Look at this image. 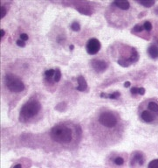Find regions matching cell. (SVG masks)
<instances>
[{
  "label": "cell",
  "mask_w": 158,
  "mask_h": 168,
  "mask_svg": "<svg viewBox=\"0 0 158 168\" xmlns=\"http://www.w3.org/2000/svg\"><path fill=\"white\" fill-rule=\"evenodd\" d=\"M51 137L57 143L66 145L69 144L73 139V131L66 125L59 124L52 129Z\"/></svg>",
  "instance_id": "obj_1"
},
{
  "label": "cell",
  "mask_w": 158,
  "mask_h": 168,
  "mask_svg": "<svg viewBox=\"0 0 158 168\" xmlns=\"http://www.w3.org/2000/svg\"><path fill=\"white\" fill-rule=\"evenodd\" d=\"M41 110V104L37 100H31L28 101L25 104L23 105L20 110L19 118L20 121L25 122L28 121L29 119L34 117Z\"/></svg>",
  "instance_id": "obj_2"
},
{
  "label": "cell",
  "mask_w": 158,
  "mask_h": 168,
  "mask_svg": "<svg viewBox=\"0 0 158 168\" xmlns=\"http://www.w3.org/2000/svg\"><path fill=\"white\" fill-rule=\"evenodd\" d=\"M98 121L100 124L108 129L115 127L118 124V119L116 116L111 111H104L100 113L98 118Z\"/></svg>",
  "instance_id": "obj_3"
},
{
  "label": "cell",
  "mask_w": 158,
  "mask_h": 168,
  "mask_svg": "<svg viewBox=\"0 0 158 168\" xmlns=\"http://www.w3.org/2000/svg\"><path fill=\"white\" fill-rule=\"evenodd\" d=\"M5 83L7 88L12 92H22L24 89L23 82L13 75H7L5 78Z\"/></svg>",
  "instance_id": "obj_4"
},
{
  "label": "cell",
  "mask_w": 158,
  "mask_h": 168,
  "mask_svg": "<svg viewBox=\"0 0 158 168\" xmlns=\"http://www.w3.org/2000/svg\"><path fill=\"white\" fill-rule=\"evenodd\" d=\"M86 49H87V52L88 54H90V55L96 54L100 51V41L97 39H95V38L90 39L87 41V43Z\"/></svg>",
  "instance_id": "obj_5"
},
{
  "label": "cell",
  "mask_w": 158,
  "mask_h": 168,
  "mask_svg": "<svg viewBox=\"0 0 158 168\" xmlns=\"http://www.w3.org/2000/svg\"><path fill=\"white\" fill-rule=\"evenodd\" d=\"M92 67L93 68L98 72V73H102L108 67V64L106 61L101 60H93L92 61Z\"/></svg>",
  "instance_id": "obj_6"
},
{
  "label": "cell",
  "mask_w": 158,
  "mask_h": 168,
  "mask_svg": "<svg viewBox=\"0 0 158 168\" xmlns=\"http://www.w3.org/2000/svg\"><path fill=\"white\" fill-rule=\"evenodd\" d=\"M143 163H144L143 154L142 152H136L132 156V159H131V165H142Z\"/></svg>",
  "instance_id": "obj_7"
},
{
  "label": "cell",
  "mask_w": 158,
  "mask_h": 168,
  "mask_svg": "<svg viewBox=\"0 0 158 168\" xmlns=\"http://www.w3.org/2000/svg\"><path fill=\"white\" fill-rule=\"evenodd\" d=\"M141 118L145 123H152L155 119V114L149 110H143L141 114Z\"/></svg>",
  "instance_id": "obj_8"
},
{
  "label": "cell",
  "mask_w": 158,
  "mask_h": 168,
  "mask_svg": "<svg viewBox=\"0 0 158 168\" xmlns=\"http://www.w3.org/2000/svg\"><path fill=\"white\" fill-rule=\"evenodd\" d=\"M77 81H78L79 86L76 88V89H77L78 91H85L86 88H87V82H86L85 78H84L83 76L81 75V76H79V77H78Z\"/></svg>",
  "instance_id": "obj_9"
},
{
  "label": "cell",
  "mask_w": 158,
  "mask_h": 168,
  "mask_svg": "<svg viewBox=\"0 0 158 168\" xmlns=\"http://www.w3.org/2000/svg\"><path fill=\"white\" fill-rule=\"evenodd\" d=\"M113 5L122 11H127L130 7V4L127 1H115Z\"/></svg>",
  "instance_id": "obj_10"
},
{
  "label": "cell",
  "mask_w": 158,
  "mask_h": 168,
  "mask_svg": "<svg viewBox=\"0 0 158 168\" xmlns=\"http://www.w3.org/2000/svg\"><path fill=\"white\" fill-rule=\"evenodd\" d=\"M148 54L153 59L158 58V46H149V49H148Z\"/></svg>",
  "instance_id": "obj_11"
},
{
  "label": "cell",
  "mask_w": 158,
  "mask_h": 168,
  "mask_svg": "<svg viewBox=\"0 0 158 168\" xmlns=\"http://www.w3.org/2000/svg\"><path fill=\"white\" fill-rule=\"evenodd\" d=\"M121 97V93L116 91L111 94H105V93H101L100 94V97H105V98H109V99H118Z\"/></svg>",
  "instance_id": "obj_12"
},
{
  "label": "cell",
  "mask_w": 158,
  "mask_h": 168,
  "mask_svg": "<svg viewBox=\"0 0 158 168\" xmlns=\"http://www.w3.org/2000/svg\"><path fill=\"white\" fill-rule=\"evenodd\" d=\"M148 110L155 114H158V103L155 102H149L148 103Z\"/></svg>",
  "instance_id": "obj_13"
},
{
  "label": "cell",
  "mask_w": 158,
  "mask_h": 168,
  "mask_svg": "<svg viewBox=\"0 0 158 168\" xmlns=\"http://www.w3.org/2000/svg\"><path fill=\"white\" fill-rule=\"evenodd\" d=\"M55 71L54 69H48L45 72V75L46 79H51V78H54L55 75Z\"/></svg>",
  "instance_id": "obj_14"
},
{
  "label": "cell",
  "mask_w": 158,
  "mask_h": 168,
  "mask_svg": "<svg viewBox=\"0 0 158 168\" xmlns=\"http://www.w3.org/2000/svg\"><path fill=\"white\" fill-rule=\"evenodd\" d=\"M71 29L74 32H79L81 29V26L78 22H73L71 25Z\"/></svg>",
  "instance_id": "obj_15"
},
{
  "label": "cell",
  "mask_w": 158,
  "mask_h": 168,
  "mask_svg": "<svg viewBox=\"0 0 158 168\" xmlns=\"http://www.w3.org/2000/svg\"><path fill=\"white\" fill-rule=\"evenodd\" d=\"M137 3L145 7H151L152 5H155V1H142V2H137Z\"/></svg>",
  "instance_id": "obj_16"
},
{
  "label": "cell",
  "mask_w": 158,
  "mask_h": 168,
  "mask_svg": "<svg viewBox=\"0 0 158 168\" xmlns=\"http://www.w3.org/2000/svg\"><path fill=\"white\" fill-rule=\"evenodd\" d=\"M60 78H61V72H60V69H56V71H55V75H54V82H60Z\"/></svg>",
  "instance_id": "obj_17"
},
{
  "label": "cell",
  "mask_w": 158,
  "mask_h": 168,
  "mask_svg": "<svg viewBox=\"0 0 158 168\" xmlns=\"http://www.w3.org/2000/svg\"><path fill=\"white\" fill-rule=\"evenodd\" d=\"M148 168H158V159H154L149 162Z\"/></svg>",
  "instance_id": "obj_18"
},
{
  "label": "cell",
  "mask_w": 158,
  "mask_h": 168,
  "mask_svg": "<svg viewBox=\"0 0 158 168\" xmlns=\"http://www.w3.org/2000/svg\"><path fill=\"white\" fill-rule=\"evenodd\" d=\"M114 162L116 165H122L124 164V159L121 157H117V158H115Z\"/></svg>",
  "instance_id": "obj_19"
},
{
  "label": "cell",
  "mask_w": 158,
  "mask_h": 168,
  "mask_svg": "<svg viewBox=\"0 0 158 168\" xmlns=\"http://www.w3.org/2000/svg\"><path fill=\"white\" fill-rule=\"evenodd\" d=\"M143 29H144L143 28V26H142V25H136V26L134 27L132 32L133 33H141Z\"/></svg>",
  "instance_id": "obj_20"
},
{
  "label": "cell",
  "mask_w": 158,
  "mask_h": 168,
  "mask_svg": "<svg viewBox=\"0 0 158 168\" xmlns=\"http://www.w3.org/2000/svg\"><path fill=\"white\" fill-rule=\"evenodd\" d=\"M143 28L146 30V31H150L152 29V24L149 22V21H146L143 25Z\"/></svg>",
  "instance_id": "obj_21"
},
{
  "label": "cell",
  "mask_w": 158,
  "mask_h": 168,
  "mask_svg": "<svg viewBox=\"0 0 158 168\" xmlns=\"http://www.w3.org/2000/svg\"><path fill=\"white\" fill-rule=\"evenodd\" d=\"M16 44H17L19 47H24V46H25V43H24V41H23L22 39H18V40L16 41Z\"/></svg>",
  "instance_id": "obj_22"
},
{
  "label": "cell",
  "mask_w": 158,
  "mask_h": 168,
  "mask_svg": "<svg viewBox=\"0 0 158 168\" xmlns=\"http://www.w3.org/2000/svg\"><path fill=\"white\" fill-rule=\"evenodd\" d=\"M20 39H22L23 41H26L29 39V36L26 33H22L20 34Z\"/></svg>",
  "instance_id": "obj_23"
},
{
  "label": "cell",
  "mask_w": 158,
  "mask_h": 168,
  "mask_svg": "<svg viewBox=\"0 0 158 168\" xmlns=\"http://www.w3.org/2000/svg\"><path fill=\"white\" fill-rule=\"evenodd\" d=\"M0 10H1V18H3L6 15V9H5V6H1Z\"/></svg>",
  "instance_id": "obj_24"
},
{
  "label": "cell",
  "mask_w": 158,
  "mask_h": 168,
  "mask_svg": "<svg viewBox=\"0 0 158 168\" xmlns=\"http://www.w3.org/2000/svg\"><path fill=\"white\" fill-rule=\"evenodd\" d=\"M138 91H139V88H132L130 90L131 94H132L133 95H136L138 94Z\"/></svg>",
  "instance_id": "obj_25"
},
{
  "label": "cell",
  "mask_w": 158,
  "mask_h": 168,
  "mask_svg": "<svg viewBox=\"0 0 158 168\" xmlns=\"http://www.w3.org/2000/svg\"><path fill=\"white\" fill-rule=\"evenodd\" d=\"M145 88H139V91H138V94L141 95H143L145 94Z\"/></svg>",
  "instance_id": "obj_26"
},
{
  "label": "cell",
  "mask_w": 158,
  "mask_h": 168,
  "mask_svg": "<svg viewBox=\"0 0 158 168\" xmlns=\"http://www.w3.org/2000/svg\"><path fill=\"white\" fill-rule=\"evenodd\" d=\"M5 30H3V29H1V31H0V36H1V39L5 36Z\"/></svg>",
  "instance_id": "obj_27"
},
{
  "label": "cell",
  "mask_w": 158,
  "mask_h": 168,
  "mask_svg": "<svg viewBox=\"0 0 158 168\" xmlns=\"http://www.w3.org/2000/svg\"><path fill=\"white\" fill-rule=\"evenodd\" d=\"M129 86H130V82H126L125 84H124V87H125V88H128Z\"/></svg>",
  "instance_id": "obj_28"
},
{
  "label": "cell",
  "mask_w": 158,
  "mask_h": 168,
  "mask_svg": "<svg viewBox=\"0 0 158 168\" xmlns=\"http://www.w3.org/2000/svg\"><path fill=\"white\" fill-rule=\"evenodd\" d=\"M13 168H22V165H21L20 164H17Z\"/></svg>",
  "instance_id": "obj_29"
},
{
  "label": "cell",
  "mask_w": 158,
  "mask_h": 168,
  "mask_svg": "<svg viewBox=\"0 0 158 168\" xmlns=\"http://www.w3.org/2000/svg\"><path fill=\"white\" fill-rule=\"evenodd\" d=\"M69 48H70V50H73V48H74V46H73V45H71V46H69Z\"/></svg>",
  "instance_id": "obj_30"
},
{
  "label": "cell",
  "mask_w": 158,
  "mask_h": 168,
  "mask_svg": "<svg viewBox=\"0 0 158 168\" xmlns=\"http://www.w3.org/2000/svg\"><path fill=\"white\" fill-rule=\"evenodd\" d=\"M155 13H157V14H158V8H157L156 10H155Z\"/></svg>",
  "instance_id": "obj_31"
}]
</instances>
